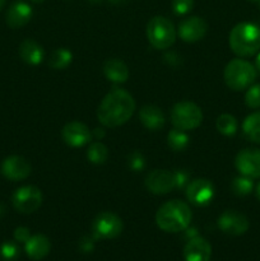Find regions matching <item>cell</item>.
Returning <instances> with one entry per match:
<instances>
[{
  "label": "cell",
  "instance_id": "1",
  "mask_svg": "<svg viewBox=\"0 0 260 261\" xmlns=\"http://www.w3.org/2000/svg\"><path fill=\"white\" fill-rule=\"evenodd\" d=\"M135 111V101L129 92L115 88L106 94L97 110L99 122L107 127L124 125Z\"/></svg>",
  "mask_w": 260,
  "mask_h": 261
},
{
  "label": "cell",
  "instance_id": "2",
  "mask_svg": "<svg viewBox=\"0 0 260 261\" xmlns=\"http://www.w3.org/2000/svg\"><path fill=\"white\" fill-rule=\"evenodd\" d=\"M191 211L181 200H171L161 205L155 214V223L162 231L170 233L185 231L191 222Z\"/></svg>",
  "mask_w": 260,
  "mask_h": 261
},
{
  "label": "cell",
  "instance_id": "3",
  "mask_svg": "<svg viewBox=\"0 0 260 261\" xmlns=\"http://www.w3.org/2000/svg\"><path fill=\"white\" fill-rule=\"evenodd\" d=\"M229 47L236 55L249 58L260 50V27L249 22L235 25L229 33Z\"/></svg>",
  "mask_w": 260,
  "mask_h": 261
},
{
  "label": "cell",
  "instance_id": "4",
  "mask_svg": "<svg viewBox=\"0 0 260 261\" xmlns=\"http://www.w3.org/2000/svg\"><path fill=\"white\" fill-rule=\"evenodd\" d=\"M224 82L232 91H242L256 78V69L246 60L233 59L224 68Z\"/></svg>",
  "mask_w": 260,
  "mask_h": 261
},
{
  "label": "cell",
  "instance_id": "5",
  "mask_svg": "<svg viewBox=\"0 0 260 261\" xmlns=\"http://www.w3.org/2000/svg\"><path fill=\"white\" fill-rule=\"evenodd\" d=\"M147 37L150 45L158 50H166L173 45L176 40V31L173 23L165 17H153L148 22Z\"/></svg>",
  "mask_w": 260,
  "mask_h": 261
},
{
  "label": "cell",
  "instance_id": "6",
  "mask_svg": "<svg viewBox=\"0 0 260 261\" xmlns=\"http://www.w3.org/2000/svg\"><path fill=\"white\" fill-rule=\"evenodd\" d=\"M201 121H203V112L198 105L193 102H178L171 110V122L176 129L184 132L196 129Z\"/></svg>",
  "mask_w": 260,
  "mask_h": 261
},
{
  "label": "cell",
  "instance_id": "7",
  "mask_svg": "<svg viewBox=\"0 0 260 261\" xmlns=\"http://www.w3.org/2000/svg\"><path fill=\"white\" fill-rule=\"evenodd\" d=\"M122 232V221L111 212L98 214L92 224V234L96 240L116 239Z\"/></svg>",
  "mask_w": 260,
  "mask_h": 261
},
{
  "label": "cell",
  "instance_id": "8",
  "mask_svg": "<svg viewBox=\"0 0 260 261\" xmlns=\"http://www.w3.org/2000/svg\"><path fill=\"white\" fill-rule=\"evenodd\" d=\"M42 193L35 186H22L13 194L12 203L15 211L23 214H31L37 211L42 204Z\"/></svg>",
  "mask_w": 260,
  "mask_h": 261
},
{
  "label": "cell",
  "instance_id": "9",
  "mask_svg": "<svg viewBox=\"0 0 260 261\" xmlns=\"http://www.w3.org/2000/svg\"><path fill=\"white\" fill-rule=\"evenodd\" d=\"M235 165L242 176L250 178L260 177V149L247 148L239 152Z\"/></svg>",
  "mask_w": 260,
  "mask_h": 261
},
{
  "label": "cell",
  "instance_id": "10",
  "mask_svg": "<svg viewBox=\"0 0 260 261\" xmlns=\"http://www.w3.org/2000/svg\"><path fill=\"white\" fill-rule=\"evenodd\" d=\"M249 219L237 211H226L218 218V227L229 236H241L249 229Z\"/></svg>",
  "mask_w": 260,
  "mask_h": 261
},
{
  "label": "cell",
  "instance_id": "11",
  "mask_svg": "<svg viewBox=\"0 0 260 261\" xmlns=\"http://www.w3.org/2000/svg\"><path fill=\"white\" fill-rule=\"evenodd\" d=\"M214 195V186L206 178H196L186 188V198L191 204L204 206L211 203Z\"/></svg>",
  "mask_w": 260,
  "mask_h": 261
},
{
  "label": "cell",
  "instance_id": "12",
  "mask_svg": "<svg viewBox=\"0 0 260 261\" xmlns=\"http://www.w3.org/2000/svg\"><path fill=\"white\" fill-rule=\"evenodd\" d=\"M145 185L148 190L153 194H167L171 190L176 189L175 172L167 170H154L145 178Z\"/></svg>",
  "mask_w": 260,
  "mask_h": 261
},
{
  "label": "cell",
  "instance_id": "13",
  "mask_svg": "<svg viewBox=\"0 0 260 261\" xmlns=\"http://www.w3.org/2000/svg\"><path fill=\"white\" fill-rule=\"evenodd\" d=\"M208 31V24L205 20L200 17H189L185 18L178 24L177 33L180 38L185 42H196L205 36Z\"/></svg>",
  "mask_w": 260,
  "mask_h": 261
},
{
  "label": "cell",
  "instance_id": "14",
  "mask_svg": "<svg viewBox=\"0 0 260 261\" xmlns=\"http://www.w3.org/2000/svg\"><path fill=\"white\" fill-rule=\"evenodd\" d=\"M63 140L70 147H83L88 144L93 134L84 124L79 121L68 122L61 130Z\"/></svg>",
  "mask_w": 260,
  "mask_h": 261
},
{
  "label": "cell",
  "instance_id": "15",
  "mask_svg": "<svg viewBox=\"0 0 260 261\" xmlns=\"http://www.w3.org/2000/svg\"><path fill=\"white\" fill-rule=\"evenodd\" d=\"M2 173L10 181L24 180L30 176L31 165L25 158L19 155H10L3 162Z\"/></svg>",
  "mask_w": 260,
  "mask_h": 261
},
{
  "label": "cell",
  "instance_id": "16",
  "mask_svg": "<svg viewBox=\"0 0 260 261\" xmlns=\"http://www.w3.org/2000/svg\"><path fill=\"white\" fill-rule=\"evenodd\" d=\"M212 255L211 244L203 237L190 239L184 249V257L186 261H209Z\"/></svg>",
  "mask_w": 260,
  "mask_h": 261
},
{
  "label": "cell",
  "instance_id": "17",
  "mask_svg": "<svg viewBox=\"0 0 260 261\" xmlns=\"http://www.w3.org/2000/svg\"><path fill=\"white\" fill-rule=\"evenodd\" d=\"M32 18V8L25 2H14L8 9L5 20L10 28H20L27 24Z\"/></svg>",
  "mask_w": 260,
  "mask_h": 261
},
{
  "label": "cell",
  "instance_id": "18",
  "mask_svg": "<svg viewBox=\"0 0 260 261\" xmlns=\"http://www.w3.org/2000/svg\"><path fill=\"white\" fill-rule=\"evenodd\" d=\"M139 119L140 122L144 125L147 129L160 130L165 126V115L161 111L160 107L153 106V105H147L143 106L139 111Z\"/></svg>",
  "mask_w": 260,
  "mask_h": 261
},
{
  "label": "cell",
  "instance_id": "19",
  "mask_svg": "<svg viewBox=\"0 0 260 261\" xmlns=\"http://www.w3.org/2000/svg\"><path fill=\"white\" fill-rule=\"evenodd\" d=\"M25 254L32 260H42L48 255L51 250L50 240L43 234H35L31 236L25 242Z\"/></svg>",
  "mask_w": 260,
  "mask_h": 261
},
{
  "label": "cell",
  "instance_id": "20",
  "mask_svg": "<svg viewBox=\"0 0 260 261\" xmlns=\"http://www.w3.org/2000/svg\"><path fill=\"white\" fill-rule=\"evenodd\" d=\"M19 56L30 65H38L45 58L42 46L33 40H24L19 46Z\"/></svg>",
  "mask_w": 260,
  "mask_h": 261
},
{
  "label": "cell",
  "instance_id": "21",
  "mask_svg": "<svg viewBox=\"0 0 260 261\" xmlns=\"http://www.w3.org/2000/svg\"><path fill=\"white\" fill-rule=\"evenodd\" d=\"M103 73L114 83H125L129 78V69L120 59H109L103 65Z\"/></svg>",
  "mask_w": 260,
  "mask_h": 261
},
{
  "label": "cell",
  "instance_id": "22",
  "mask_svg": "<svg viewBox=\"0 0 260 261\" xmlns=\"http://www.w3.org/2000/svg\"><path fill=\"white\" fill-rule=\"evenodd\" d=\"M242 132L250 142L260 144V110L252 112L245 119L242 124Z\"/></svg>",
  "mask_w": 260,
  "mask_h": 261
},
{
  "label": "cell",
  "instance_id": "23",
  "mask_svg": "<svg viewBox=\"0 0 260 261\" xmlns=\"http://www.w3.org/2000/svg\"><path fill=\"white\" fill-rule=\"evenodd\" d=\"M73 55L66 48H56L51 53L50 58H48V65L55 70H63V69L68 68L71 63Z\"/></svg>",
  "mask_w": 260,
  "mask_h": 261
},
{
  "label": "cell",
  "instance_id": "24",
  "mask_svg": "<svg viewBox=\"0 0 260 261\" xmlns=\"http://www.w3.org/2000/svg\"><path fill=\"white\" fill-rule=\"evenodd\" d=\"M167 143L171 149H173L175 152H180V150H184L188 147L189 137L184 130L176 129L175 127V129L168 133Z\"/></svg>",
  "mask_w": 260,
  "mask_h": 261
},
{
  "label": "cell",
  "instance_id": "25",
  "mask_svg": "<svg viewBox=\"0 0 260 261\" xmlns=\"http://www.w3.org/2000/svg\"><path fill=\"white\" fill-rule=\"evenodd\" d=\"M87 157H88L89 162L94 163V165H102L106 162L107 157H109V150L105 144L101 142L92 143L87 152Z\"/></svg>",
  "mask_w": 260,
  "mask_h": 261
},
{
  "label": "cell",
  "instance_id": "26",
  "mask_svg": "<svg viewBox=\"0 0 260 261\" xmlns=\"http://www.w3.org/2000/svg\"><path fill=\"white\" fill-rule=\"evenodd\" d=\"M217 130L226 137H232L237 132V121L232 115L223 114L218 116L216 121Z\"/></svg>",
  "mask_w": 260,
  "mask_h": 261
},
{
  "label": "cell",
  "instance_id": "27",
  "mask_svg": "<svg viewBox=\"0 0 260 261\" xmlns=\"http://www.w3.org/2000/svg\"><path fill=\"white\" fill-rule=\"evenodd\" d=\"M232 193L237 196H246L249 195L250 193L254 189V184H252V180L250 177H246V176H240V177H236L231 184Z\"/></svg>",
  "mask_w": 260,
  "mask_h": 261
},
{
  "label": "cell",
  "instance_id": "28",
  "mask_svg": "<svg viewBox=\"0 0 260 261\" xmlns=\"http://www.w3.org/2000/svg\"><path fill=\"white\" fill-rule=\"evenodd\" d=\"M245 103L250 109H260V84H255L247 89L245 94Z\"/></svg>",
  "mask_w": 260,
  "mask_h": 261
},
{
  "label": "cell",
  "instance_id": "29",
  "mask_svg": "<svg viewBox=\"0 0 260 261\" xmlns=\"http://www.w3.org/2000/svg\"><path fill=\"white\" fill-rule=\"evenodd\" d=\"M0 256L7 261H14L19 256V247L14 242H4L0 246Z\"/></svg>",
  "mask_w": 260,
  "mask_h": 261
},
{
  "label": "cell",
  "instance_id": "30",
  "mask_svg": "<svg viewBox=\"0 0 260 261\" xmlns=\"http://www.w3.org/2000/svg\"><path fill=\"white\" fill-rule=\"evenodd\" d=\"M194 0H172V9L176 14L184 15L193 9Z\"/></svg>",
  "mask_w": 260,
  "mask_h": 261
},
{
  "label": "cell",
  "instance_id": "31",
  "mask_svg": "<svg viewBox=\"0 0 260 261\" xmlns=\"http://www.w3.org/2000/svg\"><path fill=\"white\" fill-rule=\"evenodd\" d=\"M129 166L133 171L143 170L145 166L144 157H143L139 152H134L129 158Z\"/></svg>",
  "mask_w": 260,
  "mask_h": 261
},
{
  "label": "cell",
  "instance_id": "32",
  "mask_svg": "<svg viewBox=\"0 0 260 261\" xmlns=\"http://www.w3.org/2000/svg\"><path fill=\"white\" fill-rule=\"evenodd\" d=\"M94 240H96L94 237L93 239H91V237L88 236H84L83 239L79 241V250H81L82 252H86V254L92 252L94 247Z\"/></svg>",
  "mask_w": 260,
  "mask_h": 261
},
{
  "label": "cell",
  "instance_id": "33",
  "mask_svg": "<svg viewBox=\"0 0 260 261\" xmlns=\"http://www.w3.org/2000/svg\"><path fill=\"white\" fill-rule=\"evenodd\" d=\"M31 233L30 229L25 228V227H18L17 229L14 231V239L17 240L18 242H27L30 240Z\"/></svg>",
  "mask_w": 260,
  "mask_h": 261
},
{
  "label": "cell",
  "instance_id": "34",
  "mask_svg": "<svg viewBox=\"0 0 260 261\" xmlns=\"http://www.w3.org/2000/svg\"><path fill=\"white\" fill-rule=\"evenodd\" d=\"M175 177H176V186H177V189L184 188V186L188 184L189 175L185 172V171H177V172H175Z\"/></svg>",
  "mask_w": 260,
  "mask_h": 261
},
{
  "label": "cell",
  "instance_id": "35",
  "mask_svg": "<svg viewBox=\"0 0 260 261\" xmlns=\"http://www.w3.org/2000/svg\"><path fill=\"white\" fill-rule=\"evenodd\" d=\"M255 66H256L257 70L260 71V54H259V55H257L256 60H255Z\"/></svg>",
  "mask_w": 260,
  "mask_h": 261
},
{
  "label": "cell",
  "instance_id": "36",
  "mask_svg": "<svg viewBox=\"0 0 260 261\" xmlns=\"http://www.w3.org/2000/svg\"><path fill=\"white\" fill-rule=\"evenodd\" d=\"M110 3H112V4H122V3H125L126 0H109Z\"/></svg>",
  "mask_w": 260,
  "mask_h": 261
},
{
  "label": "cell",
  "instance_id": "37",
  "mask_svg": "<svg viewBox=\"0 0 260 261\" xmlns=\"http://www.w3.org/2000/svg\"><path fill=\"white\" fill-rule=\"evenodd\" d=\"M99 132H97V129H96V132H94V135H96V137H99V138H102L103 137V132H102V129H98Z\"/></svg>",
  "mask_w": 260,
  "mask_h": 261
},
{
  "label": "cell",
  "instance_id": "38",
  "mask_svg": "<svg viewBox=\"0 0 260 261\" xmlns=\"http://www.w3.org/2000/svg\"><path fill=\"white\" fill-rule=\"evenodd\" d=\"M256 198L259 199V201H260V182H259V185H257V188H256Z\"/></svg>",
  "mask_w": 260,
  "mask_h": 261
},
{
  "label": "cell",
  "instance_id": "39",
  "mask_svg": "<svg viewBox=\"0 0 260 261\" xmlns=\"http://www.w3.org/2000/svg\"><path fill=\"white\" fill-rule=\"evenodd\" d=\"M4 212H5L4 205H2V204H0V217H2L3 214H4Z\"/></svg>",
  "mask_w": 260,
  "mask_h": 261
},
{
  "label": "cell",
  "instance_id": "40",
  "mask_svg": "<svg viewBox=\"0 0 260 261\" xmlns=\"http://www.w3.org/2000/svg\"><path fill=\"white\" fill-rule=\"evenodd\" d=\"M5 5V0H0V10L3 9V7Z\"/></svg>",
  "mask_w": 260,
  "mask_h": 261
},
{
  "label": "cell",
  "instance_id": "41",
  "mask_svg": "<svg viewBox=\"0 0 260 261\" xmlns=\"http://www.w3.org/2000/svg\"><path fill=\"white\" fill-rule=\"evenodd\" d=\"M31 2L37 3V4H40V3H43V2H45V0H31Z\"/></svg>",
  "mask_w": 260,
  "mask_h": 261
},
{
  "label": "cell",
  "instance_id": "42",
  "mask_svg": "<svg viewBox=\"0 0 260 261\" xmlns=\"http://www.w3.org/2000/svg\"><path fill=\"white\" fill-rule=\"evenodd\" d=\"M91 2H93V3H99V2H102V0H91Z\"/></svg>",
  "mask_w": 260,
  "mask_h": 261
},
{
  "label": "cell",
  "instance_id": "43",
  "mask_svg": "<svg viewBox=\"0 0 260 261\" xmlns=\"http://www.w3.org/2000/svg\"><path fill=\"white\" fill-rule=\"evenodd\" d=\"M249 2H260V0H249Z\"/></svg>",
  "mask_w": 260,
  "mask_h": 261
}]
</instances>
